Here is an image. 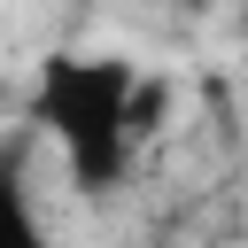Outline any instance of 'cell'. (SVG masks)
Returning <instances> with one entry per match:
<instances>
[{"label": "cell", "instance_id": "cell-1", "mask_svg": "<svg viewBox=\"0 0 248 248\" xmlns=\"http://www.w3.org/2000/svg\"><path fill=\"white\" fill-rule=\"evenodd\" d=\"M155 85L124 62V54H46L39 93H31V124L62 147L78 194H108L124 186L140 140L155 132Z\"/></svg>", "mask_w": 248, "mask_h": 248}, {"label": "cell", "instance_id": "cell-2", "mask_svg": "<svg viewBox=\"0 0 248 248\" xmlns=\"http://www.w3.org/2000/svg\"><path fill=\"white\" fill-rule=\"evenodd\" d=\"M31 140H8L0 147V248H54L46 225H39V202H31Z\"/></svg>", "mask_w": 248, "mask_h": 248}, {"label": "cell", "instance_id": "cell-3", "mask_svg": "<svg viewBox=\"0 0 248 248\" xmlns=\"http://www.w3.org/2000/svg\"><path fill=\"white\" fill-rule=\"evenodd\" d=\"M170 8H209V0H170Z\"/></svg>", "mask_w": 248, "mask_h": 248}]
</instances>
